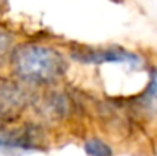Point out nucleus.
<instances>
[{
    "mask_svg": "<svg viewBox=\"0 0 157 156\" xmlns=\"http://www.w3.org/2000/svg\"><path fill=\"white\" fill-rule=\"evenodd\" d=\"M12 64L15 74L35 84H49L59 80L66 72V60L52 48L25 45L14 51Z\"/></svg>",
    "mask_w": 157,
    "mask_h": 156,
    "instance_id": "1",
    "label": "nucleus"
},
{
    "mask_svg": "<svg viewBox=\"0 0 157 156\" xmlns=\"http://www.w3.org/2000/svg\"><path fill=\"white\" fill-rule=\"evenodd\" d=\"M44 135L35 124L15 127H0V149L3 150H34L40 149Z\"/></svg>",
    "mask_w": 157,
    "mask_h": 156,
    "instance_id": "2",
    "label": "nucleus"
},
{
    "mask_svg": "<svg viewBox=\"0 0 157 156\" xmlns=\"http://www.w3.org/2000/svg\"><path fill=\"white\" fill-rule=\"evenodd\" d=\"M29 103V92L15 81L0 80V121L15 119Z\"/></svg>",
    "mask_w": 157,
    "mask_h": 156,
    "instance_id": "3",
    "label": "nucleus"
},
{
    "mask_svg": "<svg viewBox=\"0 0 157 156\" xmlns=\"http://www.w3.org/2000/svg\"><path fill=\"white\" fill-rule=\"evenodd\" d=\"M76 61L87 64H99V63H125L131 67H139L142 64L140 58L131 52L121 48L110 49H78L72 54Z\"/></svg>",
    "mask_w": 157,
    "mask_h": 156,
    "instance_id": "4",
    "label": "nucleus"
},
{
    "mask_svg": "<svg viewBox=\"0 0 157 156\" xmlns=\"http://www.w3.org/2000/svg\"><path fill=\"white\" fill-rule=\"evenodd\" d=\"M134 104L147 116H157V70L153 72L148 87L134 100Z\"/></svg>",
    "mask_w": 157,
    "mask_h": 156,
    "instance_id": "5",
    "label": "nucleus"
},
{
    "mask_svg": "<svg viewBox=\"0 0 157 156\" xmlns=\"http://www.w3.org/2000/svg\"><path fill=\"white\" fill-rule=\"evenodd\" d=\"M14 34L0 25V66H3L9 57L14 55Z\"/></svg>",
    "mask_w": 157,
    "mask_h": 156,
    "instance_id": "6",
    "label": "nucleus"
},
{
    "mask_svg": "<svg viewBox=\"0 0 157 156\" xmlns=\"http://www.w3.org/2000/svg\"><path fill=\"white\" fill-rule=\"evenodd\" d=\"M84 149L89 156H113L111 149L101 139H89Z\"/></svg>",
    "mask_w": 157,
    "mask_h": 156,
    "instance_id": "7",
    "label": "nucleus"
}]
</instances>
